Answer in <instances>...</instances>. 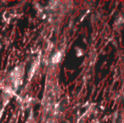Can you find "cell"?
<instances>
[{"instance_id":"1","label":"cell","mask_w":124,"mask_h":123,"mask_svg":"<svg viewBox=\"0 0 124 123\" xmlns=\"http://www.w3.org/2000/svg\"><path fill=\"white\" fill-rule=\"evenodd\" d=\"M60 58H61V54L60 53H56L55 55H54L53 57H52V61L53 63H56V62H59V60H60Z\"/></svg>"},{"instance_id":"2","label":"cell","mask_w":124,"mask_h":123,"mask_svg":"<svg viewBox=\"0 0 124 123\" xmlns=\"http://www.w3.org/2000/svg\"><path fill=\"white\" fill-rule=\"evenodd\" d=\"M26 123H35V118L33 117L32 114H31V116H29V118H28L27 122Z\"/></svg>"},{"instance_id":"3","label":"cell","mask_w":124,"mask_h":123,"mask_svg":"<svg viewBox=\"0 0 124 123\" xmlns=\"http://www.w3.org/2000/svg\"><path fill=\"white\" fill-rule=\"evenodd\" d=\"M0 49H1V44H0Z\"/></svg>"}]
</instances>
